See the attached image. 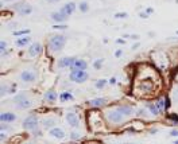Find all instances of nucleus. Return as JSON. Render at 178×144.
Wrapping results in <instances>:
<instances>
[{
  "label": "nucleus",
  "mask_w": 178,
  "mask_h": 144,
  "mask_svg": "<svg viewBox=\"0 0 178 144\" xmlns=\"http://www.w3.org/2000/svg\"><path fill=\"white\" fill-rule=\"evenodd\" d=\"M65 43H66V38L64 35L57 34V35H53L50 39H49L47 46H49V50H50L51 53H58L65 47Z\"/></svg>",
  "instance_id": "obj_1"
},
{
  "label": "nucleus",
  "mask_w": 178,
  "mask_h": 144,
  "mask_svg": "<svg viewBox=\"0 0 178 144\" xmlns=\"http://www.w3.org/2000/svg\"><path fill=\"white\" fill-rule=\"evenodd\" d=\"M124 114H122L117 109H109L105 112V118H107L108 123L113 124V125H119V124L124 123Z\"/></svg>",
  "instance_id": "obj_2"
},
{
  "label": "nucleus",
  "mask_w": 178,
  "mask_h": 144,
  "mask_svg": "<svg viewBox=\"0 0 178 144\" xmlns=\"http://www.w3.org/2000/svg\"><path fill=\"white\" fill-rule=\"evenodd\" d=\"M88 78H89V74L85 70H71L69 74V80L74 84L85 82V81H88Z\"/></svg>",
  "instance_id": "obj_3"
},
{
  "label": "nucleus",
  "mask_w": 178,
  "mask_h": 144,
  "mask_svg": "<svg viewBox=\"0 0 178 144\" xmlns=\"http://www.w3.org/2000/svg\"><path fill=\"white\" fill-rule=\"evenodd\" d=\"M14 103L16 104V108L18 109H28L31 108V100L28 97H26V94H18L14 97Z\"/></svg>",
  "instance_id": "obj_4"
},
{
  "label": "nucleus",
  "mask_w": 178,
  "mask_h": 144,
  "mask_svg": "<svg viewBox=\"0 0 178 144\" xmlns=\"http://www.w3.org/2000/svg\"><path fill=\"white\" fill-rule=\"evenodd\" d=\"M38 124H39V120L36 117L35 114H30V116H27L24 118V121H23V128L26 131H35L38 129Z\"/></svg>",
  "instance_id": "obj_5"
},
{
  "label": "nucleus",
  "mask_w": 178,
  "mask_h": 144,
  "mask_svg": "<svg viewBox=\"0 0 178 144\" xmlns=\"http://www.w3.org/2000/svg\"><path fill=\"white\" fill-rule=\"evenodd\" d=\"M19 80L26 84H32L36 81V73L32 70H23L19 74Z\"/></svg>",
  "instance_id": "obj_6"
},
{
  "label": "nucleus",
  "mask_w": 178,
  "mask_h": 144,
  "mask_svg": "<svg viewBox=\"0 0 178 144\" xmlns=\"http://www.w3.org/2000/svg\"><path fill=\"white\" fill-rule=\"evenodd\" d=\"M50 18L53 19V20L56 22V23H64V22H66L67 20V18H69V15H67L65 11L60 10V11H56V12H53L50 15Z\"/></svg>",
  "instance_id": "obj_7"
},
{
  "label": "nucleus",
  "mask_w": 178,
  "mask_h": 144,
  "mask_svg": "<svg viewBox=\"0 0 178 144\" xmlns=\"http://www.w3.org/2000/svg\"><path fill=\"white\" fill-rule=\"evenodd\" d=\"M15 10L18 11V14L22 16H26V15H30L32 12V7L27 3H19V4L15 5Z\"/></svg>",
  "instance_id": "obj_8"
},
{
  "label": "nucleus",
  "mask_w": 178,
  "mask_h": 144,
  "mask_svg": "<svg viewBox=\"0 0 178 144\" xmlns=\"http://www.w3.org/2000/svg\"><path fill=\"white\" fill-rule=\"evenodd\" d=\"M16 118H18L16 114L12 113V112H3V113H0V123L11 124V123H15Z\"/></svg>",
  "instance_id": "obj_9"
},
{
  "label": "nucleus",
  "mask_w": 178,
  "mask_h": 144,
  "mask_svg": "<svg viewBox=\"0 0 178 144\" xmlns=\"http://www.w3.org/2000/svg\"><path fill=\"white\" fill-rule=\"evenodd\" d=\"M65 118H66L67 124H69L70 127H73V128H76V127L80 125V118H78V116H77L76 113H73V112H67Z\"/></svg>",
  "instance_id": "obj_10"
},
{
  "label": "nucleus",
  "mask_w": 178,
  "mask_h": 144,
  "mask_svg": "<svg viewBox=\"0 0 178 144\" xmlns=\"http://www.w3.org/2000/svg\"><path fill=\"white\" fill-rule=\"evenodd\" d=\"M43 50V47L39 42H34L30 47H28V55L30 57H36V55H39Z\"/></svg>",
  "instance_id": "obj_11"
},
{
  "label": "nucleus",
  "mask_w": 178,
  "mask_h": 144,
  "mask_svg": "<svg viewBox=\"0 0 178 144\" xmlns=\"http://www.w3.org/2000/svg\"><path fill=\"white\" fill-rule=\"evenodd\" d=\"M76 57H64L58 61V67L60 69H65V67H71V65L76 62Z\"/></svg>",
  "instance_id": "obj_12"
},
{
  "label": "nucleus",
  "mask_w": 178,
  "mask_h": 144,
  "mask_svg": "<svg viewBox=\"0 0 178 144\" xmlns=\"http://www.w3.org/2000/svg\"><path fill=\"white\" fill-rule=\"evenodd\" d=\"M107 100L103 97H96L93 98V100H91V101H88V105L89 107H92V108H103L104 105H107Z\"/></svg>",
  "instance_id": "obj_13"
},
{
  "label": "nucleus",
  "mask_w": 178,
  "mask_h": 144,
  "mask_svg": "<svg viewBox=\"0 0 178 144\" xmlns=\"http://www.w3.org/2000/svg\"><path fill=\"white\" fill-rule=\"evenodd\" d=\"M43 98H45V101H46V103H50V104H53V103H56L57 100L60 98V96L57 94V92L54 90V89H50V90H47V92L45 93V96H43Z\"/></svg>",
  "instance_id": "obj_14"
},
{
  "label": "nucleus",
  "mask_w": 178,
  "mask_h": 144,
  "mask_svg": "<svg viewBox=\"0 0 178 144\" xmlns=\"http://www.w3.org/2000/svg\"><path fill=\"white\" fill-rule=\"evenodd\" d=\"M70 69H71V70H87V69H88V63H87V61L77 58L76 62L71 65Z\"/></svg>",
  "instance_id": "obj_15"
},
{
  "label": "nucleus",
  "mask_w": 178,
  "mask_h": 144,
  "mask_svg": "<svg viewBox=\"0 0 178 144\" xmlns=\"http://www.w3.org/2000/svg\"><path fill=\"white\" fill-rule=\"evenodd\" d=\"M116 109H117V110H119V112H120L122 114H124L126 117H128V116H132L134 112H135L131 105H120V107H117Z\"/></svg>",
  "instance_id": "obj_16"
},
{
  "label": "nucleus",
  "mask_w": 178,
  "mask_h": 144,
  "mask_svg": "<svg viewBox=\"0 0 178 144\" xmlns=\"http://www.w3.org/2000/svg\"><path fill=\"white\" fill-rule=\"evenodd\" d=\"M50 135L51 136H54V137H57V139H64V137H65V132H64V129L58 128V127H53V128H50Z\"/></svg>",
  "instance_id": "obj_17"
},
{
  "label": "nucleus",
  "mask_w": 178,
  "mask_h": 144,
  "mask_svg": "<svg viewBox=\"0 0 178 144\" xmlns=\"http://www.w3.org/2000/svg\"><path fill=\"white\" fill-rule=\"evenodd\" d=\"M62 10L66 12L67 15L70 16L74 14V11H76V3H73V1H69V3H66V4L62 7Z\"/></svg>",
  "instance_id": "obj_18"
},
{
  "label": "nucleus",
  "mask_w": 178,
  "mask_h": 144,
  "mask_svg": "<svg viewBox=\"0 0 178 144\" xmlns=\"http://www.w3.org/2000/svg\"><path fill=\"white\" fill-rule=\"evenodd\" d=\"M31 42V38L28 35H26V36H21V38H18L15 42V45L16 47H24L27 43H30Z\"/></svg>",
  "instance_id": "obj_19"
},
{
  "label": "nucleus",
  "mask_w": 178,
  "mask_h": 144,
  "mask_svg": "<svg viewBox=\"0 0 178 144\" xmlns=\"http://www.w3.org/2000/svg\"><path fill=\"white\" fill-rule=\"evenodd\" d=\"M146 108H147V110L153 114V116H158V114H161V112H159L158 107L155 105V103H147V104H146Z\"/></svg>",
  "instance_id": "obj_20"
},
{
  "label": "nucleus",
  "mask_w": 178,
  "mask_h": 144,
  "mask_svg": "<svg viewBox=\"0 0 178 144\" xmlns=\"http://www.w3.org/2000/svg\"><path fill=\"white\" fill-rule=\"evenodd\" d=\"M61 103H66V101H73L74 100V96L71 94L70 92H62L60 94V98H58Z\"/></svg>",
  "instance_id": "obj_21"
},
{
  "label": "nucleus",
  "mask_w": 178,
  "mask_h": 144,
  "mask_svg": "<svg viewBox=\"0 0 178 144\" xmlns=\"http://www.w3.org/2000/svg\"><path fill=\"white\" fill-rule=\"evenodd\" d=\"M140 89H142L143 92H151L153 82L151 81H143V82H140Z\"/></svg>",
  "instance_id": "obj_22"
},
{
  "label": "nucleus",
  "mask_w": 178,
  "mask_h": 144,
  "mask_svg": "<svg viewBox=\"0 0 178 144\" xmlns=\"http://www.w3.org/2000/svg\"><path fill=\"white\" fill-rule=\"evenodd\" d=\"M155 105L158 107L159 109V112L162 113L163 110H166V105H165V98H158L157 101H155Z\"/></svg>",
  "instance_id": "obj_23"
},
{
  "label": "nucleus",
  "mask_w": 178,
  "mask_h": 144,
  "mask_svg": "<svg viewBox=\"0 0 178 144\" xmlns=\"http://www.w3.org/2000/svg\"><path fill=\"white\" fill-rule=\"evenodd\" d=\"M78 10H80V12H82V14H87L88 11H89V4L84 0V1H81V3L78 4Z\"/></svg>",
  "instance_id": "obj_24"
},
{
  "label": "nucleus",
  "mask_w": 178,
  "mask_h": 144,
  "mask_svg": "<svg viewBox=\"0 0 178 144\" xmlns=\"http://www.w3.org/2000/svg\"><path fill=\"white\" fill-rule=\"evenodd\" d=\"M103 63H104V59H103V58H99L96 61H93V65H92V66H93L95 70H100L103 67Z\"/></svg>",
  "instance_id": "obj_25"
},
{
  "label": "nucleus",
  "mask_w": 178,
  "mask_h": 144,
  "mask_svg": "<svg viewBox=\"0 0 178 144\" xmlns=\"http://www.w3.org/2000/svg\"><path fill=\"white\" fill-rule=\"evenodd\" d=\"M31 31L28 30V28H26V30H19V31H14L12 32V35L14 36H26V35H28Z\"/></svg>",
  "instance_id": "obj_26"
},
{
  "label": "nucleus",
  "mask_w": 178,
  "mask_h": 144,
  "mask_svg": "<svg viewBox=\"0 0 178 144\" xmlns=\"http://www.w3.org/2000/svg\"><path fill=\"white\" fill-rule=\"evenodd\" d=\"M105 85H107V80H97L95 82V87L96 89H103Z\"/></svg>",
  "instance_id": "obj_27"
},
{
  "label": "nucleus",
  "mask_w": 178,
  "mask_h": 144,
  "mask_svg": "<svg viewBox=\"0 0 178 144\" xmlns=\"http://www.w3.org/2000/svg\"><path fill=\"white\" fill-rule=\"evenodd\" d=\"M167 118L171 121L173 124H177L178 125V114H175V113H171V114H169L167 116Z\"/></svg>",
  "instance_id": "obj_28"
},
{
  "label": "nucleus",
  "mask_w": 178,
  "mask_h": 144,
  "mask_svg": "<svg viewBox=\"0 0 178 144\" xmlns=\"http://www.w3.org/2000/svg\"><path fill=\"white\" fill-rule=\"evenodd\" d=\"M54 124H56V120H54V118L43 121V125H45V127H47V128H53V127H54Z\"/></svg>",
  "instance_id": "obj_29"
},
{
  "label": "nucleus",
  "mask_w": 178,
  "mask_h": 144,
  "mask_svg": "<svg viewBox=\"0 0 178 144\" xmlns=\"http://www.w3.org/2000/svg\"><path fill=\"white\" fill-rule=\"evenodd\" d=\"M3 51H7V42L5 41L0 42V53H3Z\"/></svg>",
  "instance_id": "obj_30"
},
{
  "label": "nucleus",
  "mask_w": 178,
  "mask_h": 144,
  "mask_svg": "<svg viewBox=\"0 0 178 144\" xmlns=\"http://www.w3.org/2000/svg\"><path fill=\"white\" fill-rule=\"evenodd\" d=\"M70 139H71V140L80 139V133H78V132H76V131H73V132L70 133Z\"/></svg>",
  "instance_id": "obj_31"
},
{
  "label": "nucleus",
  "mask_w": 178,
  "mask_h": 144,
  "mask_svg": "<svg viewBox=\"0 0 178 144\" xmlns=\"http://www.w3.org/2000/svg\"><path fill=\"white\" fill-rule=\"evenodd\" d=\"M115 18H116V19H122V18H127V14H126V12H117V14H115Z\"/></svg>",
  "instance_id": "obj_32"
},
{
  "label": "nucleus",
  "mask_w": 178,
  "mask_h": 144,
  "mask_svg": "<svg viewBox=\"0 0 178 144\" xmlns=\"http://www.w3.org/2000/svg\"><path fill=\"white\" fill-rule=\"evenodd\" d=\"M5 92H7V86H5V85H3V86H1V90H0V96H1V97H4Z\"/></svg>",
  "instance_id": "obj_33"
},
{
  "label": "nucleus",
  "mask_w": 178,
  "mask_h": 144,
  "mask_svg": "<svg viewBox=\"0 0 178 144\" xmlns=\"http://www.w3.org/2000/svg\"><path fill=\"white\" fill-rule=\"evenodd\" d=\"M115 43H116V45H126V41H124L123 38H117L116 41H115Z\"/></svg>",
  "instance_id": "obj_34"
},
{
  "label": "nucleus",
  "mask_w": 178,
  "mask_h": 144,
  "mask_svg": "<svg viewBox=\"0 0 178 144\" xmlns=\"http://www.w3.org/2000/svg\"><path fill=\"white\" fill-rule=\"evenodd\" d=\"M53 28H54V30H65V28H66V26H60V24H54V26H53Z\"/></svg>",
  "instance_id": "obj_35"
},
{
  "label": "nucleus",
  "mask_w": 178,
  "mask_h": 144,
  "mask_svg": "<svg viewBox=\"0 0 178 144\" xmlns=\"http://www.w3.org/2000/svg\"><path fill=\"white\" fill-rule=\"evenodd\" d=\"M165 105H166V109L170 108V98L169 97H165Z\"/></svg>",
  "instance_id": "obj_36"
},
{
  "label": "nucleus",
  "mask_w": 178,
  "mask_h": 144,
  "mask_svg": "<svg viewBox=\"0 0 178 144\" xmlns=\"http://www.w3.org/2000/svg\"><path fill=\"white\" fill-rule=\"evenodd\" d=\"M123 55V51L122 50H116V51H115V58H120Z\"/></svg>",
  "instance_id": "obj_37"
},
{
  "label": "nucleus",
  "mask_w": 178,
  "mask_h": 144,
  "mask_svg": "<svg viewBox=\"0 0 178 144\" xmlns=\"http://www.w3.org/2000/svg\"><path fill=\"white\" fill-rule=\"evenodd\" d=\"M153 12H154V8H150V7H148V8H146V14H147V15H151Z\"/></svg>",
  "instance_id": "obj_38"
},
{
  "label": "nucleus",
  "mask_w": 178,
  "mask_h": 144,
  "mask_svg": "<svg viewBox=\"0 0 178 144\" xmlns=\"http://www.w3.org/2000/svg\"><path fill=\"white\" fill-rule=\"evenodd\" d=\"M170 136H174V137H175V136H178V131H177V129H174V131H170Z\"/></svg>",
  "instance_id": "obj_39"
},
{
  "label": "nucleus",
  "mask_w": 178,
  "mask_h": 144,
  "mask_svg": "<svg viewBox=\"0 0 178 144\" xmlns=\"http://www.w3.org/2000/svg\"><path fill=\"white\" fill-rule=\"evenodd\" d=\"M139 16H140V18H143V19H146V18H148V15L146 14V12H139Z\"/></svg>",
  "instance_id": "obj_40"
},
{
  "label": "nucleus",
  "mask_w": 178,
  "mask_h": 144,
  "mask_svg": "<svg viewBox=\"0 0 178 144\" xmlns=\"http://www.w3.org/2000/svg\"><path fill=\"white\" fill-rule=\"evenodd\" d=\"M0 140H1V141H4V140H5V133L3 132V131L0 132Z\"/></svg>",
  "instance_id": "obj_41"
},
{
  "label": "nucleus",
  "mask_w": 178,
  "mask_h": 144,
  "mask_svg": "<svg viewBox=\"0 0 178 144\" xmlns=\"http://www.w3.org/2000/svg\"><path fill=\"white\" fill-rule=\"evenodd\" d=\"M109 84H111V85H115V84H116V78L112 77L111 80H109Z\"/></svg>",
  "instance_id": "obj_42"
},
{
  "label": "nucleus",
  "mask_w": 178,
  "mask_h": 144,
  "mask_svg": "<svg viewBox=\"0 0 178 144\" xmlns=\"http://www.w3.org/2000/svg\"><path fill=\"white\" fill-rule=\"evenodd\" d=\"M47 3H50V4H54V3H58L60 0H46Z\"/></svg>",
  "instance_id": "obj_43"
},
{
  "label": "nucleus",
  "mask_w": 178,
  "mask_h": 144,
  "mask_svg": "<svg viewBox=\"0 0 178 144\" xmlns=\"http://www.w3.org/2000/svg\"><path fill=\"white\" fill-rule=\"evenodd\" d=\"M138 47H139V43H136V45H134V46H132V49H138Z\"/></svg>",
  "instance_id": "obj_44"
},
{
  "label": "nucleus",
  "mask_w": 178,
  "mask_h": 144,
  "mask_svg": "<svg viewBox=\"0 0 178 144\" xmlns=\"http://www.w3.org/2000/svg\"><path fill=\"white\" fill-rule=\"evenodd\" d=\"M175 93H177V96H178V87H177V89H175Z\"/></svg>",
  "instance_id": "obj_45"
},
{
  "label": "nucleus",
  "mask_w": 178,
  "mask_h": 144,
  "mask_svg": "<svg viewBox=\"0 0 178 144\" xmlns=\"http://www.w3.org/2000/svg\"><path fill=\"white\" fill-rule=\"evenodd\" d=\"M174 144H178V140H175V141H174Z\"/></svg>",
  "instance_id": "obj_46"
},
{
  "label": "nucleus",
  "mask_w": 178,
  "mask_h": 144,
  "mask_svg": "<svg viewBox=\"0 0 178 144\" xmlns=\"http://www.w3.org/2000/svg\"><path fill=\"white\" fill-rule=\"evenodd\" d=\"M4 1H14V0H4Z\"/></svg>",
  "instance_id": "obj_47"
},
{
  "label": "nucleus",
  "mask_w": 178,
  "mask_h": 144,
  "mask_svg": "<svg viewBox=\"0 0 178 144\" xmlns=\"http://www.w3.org/2000/svg\"><path fill=\"white\" fill-rule=\"evenodd\" d=\"M124 144H134V143H124Z\"/></svg>",
  "instance_id": "obj_48"
},
{
  "label": "nucleus",
  "mask_w": 178,
  "mask_h": 144,
  "mask_svg": "<svg viewBox=\"0 0 178 144\" xmlns=\"http://www.w3.org/2000/svg\"><path fill=\"white\" fill-rule=\"evenodd\" d=\"M175 34H177V35H178V30H177V31H175Z\"/></svg>",
  "instance_id": "obj_49"
},
{
  "label": "nucleus",
  "mask_w": 178,
  "mask_h": 144,
  "mask_svg": "<svg viewBox=\"0 0 178 144\" xmlns=\"http://www.w3.org/2000/svg\"><path fill=\"white\" fill-rule=\"evenodd\" d=\"M26 144H34V143H26Z\"/></svg>",
  "instance_id": "obj_50"
}]
</instances>
